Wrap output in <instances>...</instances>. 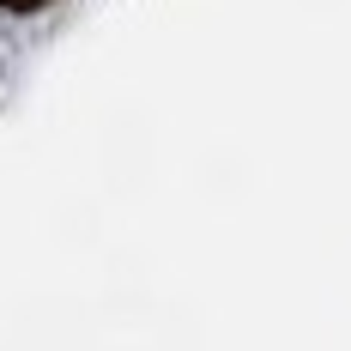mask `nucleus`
<instances>
[{
  "label": "nucleus",
  "instance_id": "1",
  "mask_svg": "<svg viewBox=\"0 0 351 351\" xmlns=\"http://www.w3.org/2000/svg\"><path fill=\"white\" fill-rule=\"evenodd\" d=\"M6 12H36V6H49V0H0Z\"/></svg>",
  "mask_w": 351,
  "mask_h": 351
}]
</instances>
